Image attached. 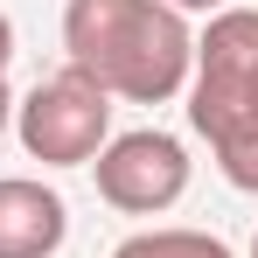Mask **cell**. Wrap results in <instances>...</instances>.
Wrapping results in <instances>:
<instances>
[{
  "label": "cell",
  "instance_id": "6da1fadb",
  "mask_svg": "<svg viewBox=\"0 0 258 258\" xmlns=\"http://www.w3.org/2000/svg\"><path fill=\"white\" fill-rule=\"evenodd\" d=\"M63 49L105 98L161 105L196 70V35L168 0H63Z\"/></svg>",
  "mask_w": 258,
  "mask_h": 258
},
{
  "label": "cell",
  "instance_id": "7a4b0ae2",
  "mask_svg": "<svg viewBox=\"0 0 258 258\" xmlns=\"http://www.w3.org/2000/svg\"><path fill=\"white\" fill-rule=\"evenodd\" d=\"M188 126L210 140L223 181L258 196V7H223L196 35Z\"/></svg>",
  "mask_w": 258,
  "mask_h": 258
},
{
  "label": "cell",
  "instance_id": "3957f363",
  "mask_svg": "<svg viewBox=\"0 0 258 258\" xmlns=\"http://www.w3.org/2000/svg\"><path fill=\"white\" fill-rule=\"evenodd\" d=\"M14 133L28 147V161L42 168H84L98 161V147L112 140V98L91 84L84 70H56L14 105Z\"/></svg>",
  "mask_w": 258,
  "mask_h": 258
},
{
  "label": "cell",
  "instance_id": "277c9868",
  "mask_svg": "<svg viewBox=\"0 0 258 258\" xmlns=\"http://www.w3.org/2000/svg\"><path fill=\"white\" fill-rule=\"evenodd\" d=\"M98 196L112 203V210L126 216H161L181 203V188H188V154H181V140L174 133H119V140H105L98 147Z\"/></svg>",
  "mask_w": 258,
  "mask_h": 258
},
{
  "label": "cell",
  "instance_id": "5b68a950",
  "mask_svg": "<svg viewBox=\"0 0 258 258\" xmlns=\"http://www.w3.org/2000/svg\"><path fill=\"white\" fill-rule=\"evenodd\" d=\"M63 230H70V210L56 188L28 174H0V258H56Z\"/></svg>",
  "mask_w": 258,
  "mask_h": 258
},
{
  "label": "cell",
  "instance_id": "8992f818",
  "mask_svg": "<svg viewBox=\"0 0 258 258\" xmlns=\"http://www.w3.org/2000/svg\"><path fill=\"white\" fill-rule=\"evenodd\" d=\"M112 258H230V244L210 237V230H140Z\"/></svg>",
  "mask_w": 258,
  "mask_h": 258
},
{
  "label": "cell",
  "instance_id": "52a82bcc",
  "mask_svg": "<svg viewBox=\"0 0 258 258\" xmlns=\"http://www.w3.org/2000/svg\"><path fill=\"white\" fill-rule=\"evenodd\" d=\"M174 14H223V7H230V0H168Z\"/></svg>",
  "mask_w": 258,
  "mask_h": 258
},
{
  "label": "cell",
  "instance_id": "ba28073f",
  "mask_svg": "<svg viewBox=\"0 0 258 258\" xmlns=\"http://www.w3.org/2000/svg\"><path fill=\"white\" fill-rule=\"evenodd\" d=\"M7 63H14V21L0 14V77H7Z\"/></svg>",
  "mask_w": 258,
  "mask_h": 258
},
{
  "label": "cell",
  "instance_id": "9c48e42d",
  "mask_svg": "<svg viewBox=\"0 0 258 258\" xmlns=\"http://www.w3.org/2000/svg\"><path fill=\"white\" fill-rule=\"evenodd\" d=\"M7 119H14V98H7V77H0V133H7Z\"/></svg>",
  "mask_w": 258,
  "mask_h": 258
},
{
  "label": "cell",
  "instance_id": "30bf717a",
  "mask_svg": "<svg viewBox=\"0 0 258 258\" xmlns=\"http://www.w3.org/2000/svg\"><path fill=\"white\" fill-rule=\"evenodd\" d=\"M251 258H258V237H251Z\"/></svg>",
  "mask_w": 258,
  "mask_h": 258
}]
</instances>
